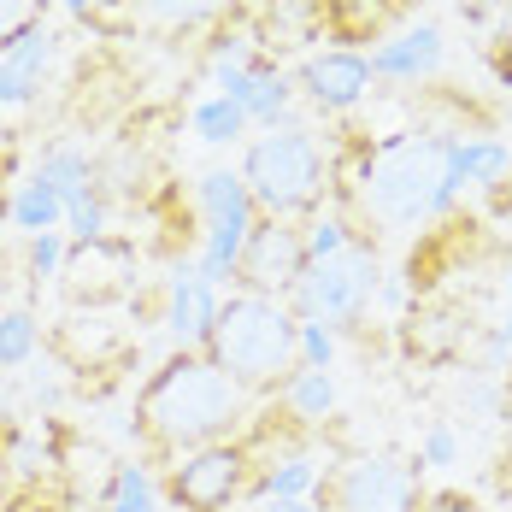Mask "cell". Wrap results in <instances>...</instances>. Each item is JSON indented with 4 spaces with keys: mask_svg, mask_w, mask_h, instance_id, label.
I'll list each match as a JSON object with an SVG mask.
<instances>
[{
    "mask_svg": "<svg viewBox=\"0 0 512 512\" xmlns=\"http://www.w3.org/2000/svg\"><path fill=\"white\" fill-rule=\"evenodd\" d=\"M424 477L418 465L395 454H342L318 471L312 507L318 512H424Z\"/></svg>",
    "mask_w": 512,
    "mask_h": 512,
    "instance_id": "obj_5",
    "label": "cell"
},
{
    "mask_svg": "<svg viewBox=\"0 0 512 512\" xmlns=\"http://www.w3.org/2000/svg\"><path fill=\"white\" fill-rule=\"evenodd\" d=\"M424 512H477V501H465V495H430Z\"/></svg>",
    "mask_w": 512,
    "mask_h": 512,
    "instance_id": "obj_30",
    "label": "cell"
},
{
    "mask_svg": "<svg viewBox=\"0 0 512 512\" xmlns=\"http://www.w3.org/2000/svg\"><path fill=\"white\" fill-rule=\"evenodd\" d=\"M48 6L53 0H0V53H12L30 30L48 24Z\"/></svg>",
    "mask_w": 512,
    "mask_h": 512,
    "instance_id": "obj_23",
    "label": "cell"
},
{
    "mask_svg": "<svg viewBox=\"0 0 512 512\" xmlns=\"http://www.w3.org/2000/svg\"><path fill=\"white\" fill-rule=\"evenodd\" d=\"M324 24H330V0H259L254 36H259V48L277 59V53H289V48L318 42Z\"/></svg>",
    "mask_w": 512,
    "mask_h": 512,
    "instance_id": "obj_13",
    "label": "cell"
},
{
    "mask_svg": "<svg viewBox=\"0 0 512 512\" xmlns=\"http://www.w3.org/2000/svg\"><path fill=\"white\" fill-rule=\"evenodd\" d=\"M254 442L230 436V442H206L195 454L171 460L159 471V495L171 512H230L254 489Z\"/></svg>",
    "mask_w": 512,
    "mask_h": 512,
    "instance_id": "obj_6",
    "label": "cell"
},
{
    "mask_svg": "<svg viewBox=\"0 0 512 512\" xmlns=\"http://www.w3.org/2000/svg\"><path fill=\"white\" fill-rule=\"evenodd\" d=\"M236 171H242V183H248V195H254V206L265 218H295L301 224L330 195L336 159L307 124H271L242 148Z\"/></svg>",
    "mask_w": 512,
    "mask_h": 512,
    "instance_id": "obj_4",
    "label": "cell"
},
{
    "mask_svg": "<svg viewBox=\"0 0 512 512\" xmlns=\"http://www.w3.org/2000/svg\"><path fill=\"white\" fill-rule=\"evenodd\" d=\"M471 30L495 53H512V0H483V12L471 18Z\"/></svg>",
    "mask_w": 512,
    "mask_h": 512,
    "instance_id": "obj_25",
    "label": "cell"
},
{
    "mask_svg": "<svg viewBox=\"0 0 512 512\" xmlns=\"http://www.w3.org/2000/svg\"><path fill=\"white\" fill-rule=\"evenodd\" d=\"M30 271H36V277H59V271H65V236H59V230L30 236Z\"/></svg>",
    "mask_w": 512,
    "mask_h": 512,
    "instance_id": "obj_26",
    "label": "cell"
},
{
    "mask_svg": "<svg viewBox=\"0 0 512 512\" xmlns=\"http://www.w3.org/2000/svg\"><path fill=\"white\" fill-rule=\"evenodd\" d=\"M189 124H195V136H201L206 148H224V142H242V136H248V112L236 101H224V95H206V101L189 112Z\"/></svg>",
    "mask_w": 512,
    "mask_h": 512,
    "instance_id": "obj_22",
    "label": "cell"
},
{
    "mask_svg": "<svg viewBox=\"0 0 512 512\" xmlns=\"http://www.w3.org/2000/svg\"><path fill=\"white\" fill-rule=\"evenodd\" d=\"M448 460H454V436L436 424V430L424 436V454H418V465H448Z\"/></svg>",
    "mask_w": 512,
    "mask_h": 512,
    "instance_id": "obj_29",
    "label": "cell"
},
{
    "mask_svg": "<svg viewBox=\"0 0 512 512\" xmlns=\"http://www.w3.org/2000/svg\"><path fill=\"white\" fill-rule=\"evenodd\" d=\"M6 218H12L18 230H30V236L59 230V224H65V195H59L48 177L36 171V177H24V183H18V195H12V206H6Z\"/></svg>",
    "mask_w": 512,
    "mask_h": 512,
    "instance_id": "obj_18",
    "label": "cell"
},
{
    "mask_svg": "<svg viewBox=\"0 0 512 512\" xmlns=\"http://www.w3.org/2000/svg\"><path fill=\"white\" fill-rule=\"evenodd\" d=\"M289 101H295V77H289L277 59H259L254 77H248V95H242V112H248V124H259V130L283 124Z\"/></svg>",
    "mask_w": 512,
    "mask_h": 512,
    "instance_id": "obj_17",
    "label": "cell"
},
{
    "mask_svg": "<svg viewBox=\"0 0 512 512\" xmlns=\"http://www.w3.org/2000/svg\"><path fill=\"white\" fill-rule=\"evenodd\" d=\"M36 342H42V330H36V318L24 307L0 312V365H24V359L36 354Z\"/></svg>",
    "mask_w": 512,
    "mask_h": 512,
    "instance_id": "obj_24",
    "label": "cell"
},
{
    "mask_svg": "<svg viewBox=\"0 0 512 512\" xmlns=\"http://www.w3.org/2000/svg\"><path fill=\"white\" fill-rule=\"evenodd\" d=\"M106 512H171L148 465H118L106 483Z\"/></svg>",
    "mask_w": 512,
    "mask_h": 512,
    "instance_id": "obj_20",
    "label": "cell"
},
{
    "mask_svg": "<svg viewBox=\"0 0 512 512\" xmlns=\"http://www.w3.org/2000/svg\"><path fill=\"white\" fill-rule=\"evenodd\" d=\"M224 307V295H218V283L201 277V265L189 259V265H177V277H171V301H165V330L177 336V348H201L206 330H212V318Z\"/></svg>",
    "mask_w": 512,
    "mask_h": 512,
    "instance_id": "obj_12",
    "label": "cell"
},
{
    "mask_svg": "<svg viewBox=\"0 0 512 512\" xmlns=\"http://www.w3.org/2000/svg\"><path fill=\"white\" fill-rule=\"evenodd\" d=\"M6 471H12V454H6V442H0V501L12 495V477H6Z\"/></svg>",
    "mask_w": 512,
    "mask_h": 512,
    "instance_id": "obj_32",
    "label": "cell"
},
{
    "mask_svg": "<svg viewBox=\"0 0 512 512\" xmlns=\"http://www.w3.org/2000/svg\"><path fill=\"white\" fill-rule=\"evenodd\" d=\"M377 254H371V242L359 236L348 242L342 254L330 259H312L307 277L295 283V295H289V312L301 318V324H330V330H354L365 307H371V295H377Z\"/></svg>",
    "mask_w": 512,
    "mask_h": 512,
    "instance_id": "obj_7",
    "label": "cell"
},
{
    "mask_svg": "<svg viewBox=\"0 0 512 512\" xmlns=\"http://www.w3.org/2000/svg\"><path fill=\"white\" fill-rule=\"evenodd\" d=\"M277 401H283V418H295V424H318V418H330V407H336V383H330V371L301 365V371L277 389Z\"/></svg>",
    "mask_w": 512,
    "mask_h": 512,
    "instance_id": "obj_19",
    "label": "cell"
},
{
    "mask_svg": "<svg viewBox=\"0 0 512 512\" xmlns=\"http://www.w3.org/2000/svg\"><path fill=\"white\" fill-rule=\"evenodd\" d=\"M271 512H318L312 501H271Z\"/></svg>",
    "mask_w": 512,
    "mask_h": 512,
    "instance_id": "obj_34",
    "label": "cell"
},
{
    "mask_svg": "<svg viewBox=\"0 0 512 512\" xmlns=\"http://www.w3.org/2000/svg\"><path fill=\"white\" fill-rule=\"evenodd\" d=\"M195 218H201V248H195L201 277L230 283L236 259H242V242L259 224V206L248 195V183H242V171H206L195 183Z\"/></svg>",
    "mask_w": 512,
    "mask_h": 512,
    "instance_id": "obj_8",
    "label": "cell"
},
{
    "mask_svg": "<svg viewBox=\"0 0 512 512\" xmlns=\"http://www.w3.org/2000/svg\"><path fill=\"white\" fill-rule=\"evenodd\" d=\"M118 330L106 324L101 312L89 307V312H71L65 324H59V336H53V348L65 354V365L71 371H89V365H101V354H118Z\"/></svg>",
    "mask_w": 512,
    "mask_h": 512,
    "instance_id": "obj_16",
    "label": "cell"
},
{
    "mask_svg": "<svg viewBox=\"0 0 512 512\" xmlns=\"http://www.w3.org/2000/svg\"><path fill=\"white\" fill-rule=\"evenodd\" d=\"M371 53L359 48H324L307 53V65L295 71V89L307 95L318 112H354L365 95H371Z\"/></svg>",
    "mask_w": 512,
    "mask_h": 512,
    "instance_id": "obj_10",
    "label": "cell"
},
{
    "mask_svg": "<svg viewBox=\"0 0 512 512\" xmlns=\"http://www.w3.org/2000/svg\"><path fill=\"white\" fill-rule=\"evenodd\" d=\"M507 342H512V324H507Z\"/></svg>",
    "mask_w": 512,
    "mask_h": 512,
    "instance_id": "obj_36",
    "label": "cell"
},
{
    "mask_svg": "<svg viewBox=\"0 0 512 512\" xmlns=\"http://www.w3.org/2000/svg\"><path fill=\"white\" fill-rule=\"evenodd\" d=\"M507 171H512V148L489 142V136H454V154H448V183H454V195L489 189V183H501Z\"/></svg>",
    "mask_w": 512,
    "mask_h": 512,
    "instance_id": "obj_15",
    "label": "cell"
},
{
    "mask_svg": "<svg viewBox=\"0 0 512 512\" xmlns=\"http://www.w3.org/2000/svg\"><path fill=\"white\" fill-rule=\"evenodd\" d=\"M6 159H12V124H6V106H0V177H6Z\"/></svg>",
    "mask_w": 512,
    "mask_h": 512,
    "instance_id": "obj_31",
    "label": "cell"
},
{
    "mask_svg": "<svg viewBox=\"0 0 512 512\" xmlns=\"http://www.w3.org/2000/svg\"><path fill=\"white\" fill-rule=\"evenodd\" d=\"M59 36H53L48 24L42 30H30L24 42L12 53H0V106H30L42 101V89L53 83V71H59Z\"/></svg>",
    "mask_w": 512,
    "mask_h": 512,
    "instance_id": "obj_11",
    "label": "cell"
},
{
    "mask_svg": "<svg viewBox=\"0 0 512 512\" xmlns=\"http://www.w3.org/2000/svg\"><path fill=\"white\" fill-rule=\"evenodd\" d=\"M307 224L295 218H265L259 212L254 236L242 242V259H236V289L242 295H265V301H289L295 283L307 277Z\"/></svg>",
    "mask_w": 512,
    "mask_h": 512,
    "instance_id": "obj_9",
    "label": "cell"
},
{
    "mask_svg": "<svg viewBox=\"0 0 512 512\" xmlns=\"http://www.w3.org/2000/svg\"><path fill=\"white\" fill-rule=\"evenodd\" d=\"M254 395H242L201 348H177L148 371V383L136 389L130 407V436L148 454V465H171L195 454L206 442H230L242 436Z\"/></svg>",
    "mask_w": 512,
    "mask_h": 512,
    "instance_id": "obj_1",
    "label": "cell"
},
{
    "mask_svg": "<svg viewBox=\"0 0 512 512\" xmlns=\"http://www.w3.org/2000/svg\"><path fill=\"white\" fill-rule=\"evenodd\" d=\"M448 154H454V136H430V130H407V136L365 148L354 165L359 212L389 224V230L430 224V218L454 212L460 195L448 183Z\"/></svg>",
    "mask_w": 512,
    "mask_h": 512,
    "instance_id": "obj_2",
    "label": "cell"
},
{
    "mask_svg": "<svg viewBox=\"0 0 512 512\" xmlns=\"http://www.w3.org/2000/svg\"><path fill=\"white\" fill-rule=\"evenodd\" d=\"M454 6H460V12H465V24H471V18L483 12V0H454Z\"/></svg>",
    "mask_w": 512,
    "mask_h": 512,
    "instance_id": "obj_35",
    "label": "cell"
},
{
    "mask_svg": "<svg viewBox=\"0 0 512 512\" xmlns=\"http://www.w3.org/2000/svg\"><path fill=\"white\" fill-rule=\"evenodd\" d=\"M59 6H71L77 18H95V12H101V0H59Z\"/></svg>",
    "mask_w": 512,
    "mask_h": 512,
    "instance_id": "obj_33",
    "label": "cell"
},
{
    "mask_svg": "<svg viewBox=\"0 0 512 512\" xmlns=\"http://www.w3.org/2000/svg\"><path fill=\"white\" fill-rule=\"evenodd\" d=\"M330 354H336V330L330 324H301V365L330 371Z\"/></svg>",
    "mask_w": 512,
    "mask_h": 512,
    "instance_id": "obj_27",
    "label": "cell"
},
{
    "mask_svg": "<svg viewBox=\"0 0 512 512\" xmlns=\"http://www.w3.org/2000/svg\"><path fill=\"white\" fill-rule=\"evenodd\" d=\"M201 354L242 389V395H277L295 371H301V318L289 301H265V295H230L212 330H206Z\"/></svg>",
    "mask_w": 512,
    "mask_h": 512,
    "instance_id": "obj_3",
    "label": "cell"
},
{
    "mask_svg": "<svg viewBox=\"0 0 512 512\" xmlns=\"http://www.w3.org/2000/svg\"><path fill=\"white\" fill-rule=\"evenodd\" d=\"M0 512H48V495H42V483L30 477L24 489H12V495L0 501Z\"/></svg>",
    "mask_w": 512,
    "mask_h": 512,
    "instance_id": "obj_28",
    "label": "cell"
},
{
    "mask_svg": "<svg viewBox=\"0 0 512 512\" xmlns=\"http://www.w3.org/2000/svg\"><path fill=\"white\" fill-rule=\"evenodd\" d=\"M230 0H136V18L154 30H201Z\"/></svg>",
    "mask_w": 512,
    "mask_h": 512,
    "instance_id": "obj_21",
    "label": "cell"
},
{
    "mask_svg": "<svg viewBox=\"0 0 512 512\" xmlns=\"http://www.w3.org/2000/svg\"><path fill=\"white\" fill-rule=\"evenodd\" d=\"M436 65H442V30L436 24H412V30L371 48V77H383V83H424Z\"/></svg>",
    "mask_w": 512,
    "mask_h": 512,
    "instance_id": "obj_14",
    "label": "cell"
},
{
    "mask_svg": "<svg viewBox=\"0 0 512 512\" xmlns=\"http://www.w3.org/2000/svg\"><path fill=\"white\" fill-rule=\"evenodd\" d=\"M507 283H512V277H507Z\"/></svg>",
    "mask_w": 512,
    "mask_h": 512,
    "instance_id": "obj_37",
    "label": "cell"
}]
</instances>
